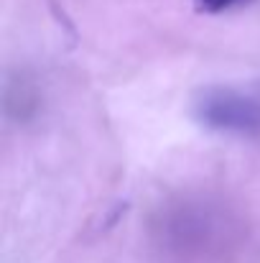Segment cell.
Returning a JSON list of instances; mask_svg holds the SVG:
<instances>
[{"mask_svg": "<svg viewBox=\"0 0 260 263\" xmlns=\"http://www.w3.org/2000/svg\"><path fill=\"white\" fill-rule=\"evenodd\" d=\"M194 118L212 130L255 136L260 133V102L230 87H207L194 97Z\"/></svg>", "mask_w": 260, "mask_h": 263, "instance_id": "1", "label": "cell"}, {"mask_svg": "<svg viewBox=\"0 0 260 263\" xmlns=\"http://www.w3.org/2000/svg\"><path fill=\"white\" fill-rule=\"evenodd\" d=\"M237 3H243V0H194L199 13H222V10L237 5Z\"/></svg>", "mask_w": 260, "mask_h": 263, "instance_id": "2", "label": "cell"}]
</instances>
